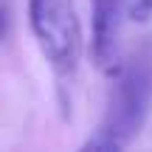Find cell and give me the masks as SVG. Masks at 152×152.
Returning a JSON list of instances; mask_svg holds the SVG:
<instances>
[{"mask_svg":"<svg viewBox=\"0 0 152 152\" xmlns=\"http://www.w3.org/2000/svg\"><path fill=\"white\" fill-rule=\"evenodd\" d=\"M152 104V62L138 56L127 68L118 71L113 90L107 99L102 121L96 132L85 141L82 149H99V152H121L130 147V141L141 132Z\"/></svg>","mask_w":152,"mask_h":152,"instance_id":"6da1fadb","label":"cell"},{"mask_svg":"<svg viewBox=\"0 0 152 152\" xmlns=\"http://www.w3.org/2000/svg\"><path fill=\"white\" fill-rule=\"evenodd\" d=\"M28 26L59 87H71L82 59V23L73 0H28Z\"/></svg>","mask_w":152,"mask_h":152,"instance_id":"7a4b0ae2","label":"cell"},{"mask_svg":"<svg viewBox=\"0 0 152 152\" xmlns=\"http://www.w3.org/2000/svg\"><path fill=\"white\" fill-rule=\"evenodd\" d=\"M127 0H93V37L90 56L102 73H118V45Z\"/></svg>","mask_w":152,"mask_h":152,"instance_id":"3957f363","label":"cell"},{"mask_svg":"<svg viewBox=\"0 0 152 152\" xmlns=\"http://www.w3.org/2000/svg\"><path fill=\"white\" fill-rule=\"evenodd\" d=\"M147 14H152V0H138V3H135V17L144 20Z\"/></svg>","mask_w":152,"mask_h":152,"instance_id":"277c9868","label":"cell"}]
</instances>
